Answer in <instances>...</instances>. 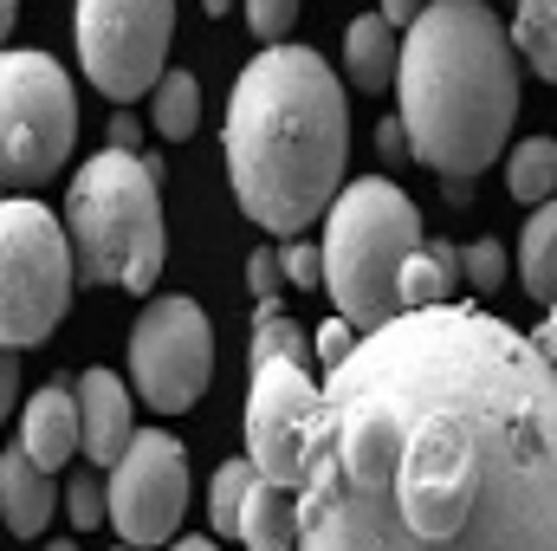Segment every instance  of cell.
<instances>
[{
  "instance_id": "obj_1",
  "label": "cell",
  "mask_w": 557,
  "mask_h": 551,
  "mask_svg": "<svg viewBox=\"0 0 557 551\" xmlns=\"http://www.w3.org/2000/svg\"><path fill=\"white\" fill-rule=\"evenodd\" d=\"M292 551H557V370L480 305H409L324 370Z\"/></svg>"
},
{
  "instance_id": "obj_2",
  "label": "cell",
  "mask_w": 557,
  "mask_h": 551,
  "mask_svg": "<svg viewBox=\"0 0 557 551\" xmlns=\"http://www.w3.org/2000/svg\"><path fill=\"white\" fill-rule=\"evenodd\" d=\"M227 182L267 234H305L331 215L350 162V105L311 46H267L227 105Z\"/></svg>"
},
{
  "instance_id": "obj_3",
  "label": "cell",
  "mask_w": 557,
  "mask_h": 551,
  "mask_svg": "<svg viewBox=\"0 0 557 551\" xmlns=\"http://www.w3.org/2000/svg\"><path fill=\"white\" fill-rule=\"evenodd\" d=\"M403 131L409 156L434 175H480L519 118V59L512 33L486 0H428L403 33Z\"/></svg>"
},
{
  "instance_id": "obj_4",
  "label": "cell",
  "mask_w": 557,
  "mask_h": 551,
  "mask_svg": "<svg viewBox=\"0 0 557 551\" xmlns=\"http://www.w3.org/2000/svg\"><path fill=\"white\" fill-rule=\"evenodd\" d=\"M72 273L85 285H124L149 292L162 273V201H156V162L137 149H98L72 182Z\"/></svg>"
},
{
  "instance_id": "obj_5",
  "label": "cell",
  "mask_w": 557,
  "mask_h": 551,
  "mask_svg": "<svg viewBox=\"0 0 557 551\" xmlns=\"http://www.w3.org/2000/svg\"><path fill=\"white\" fill-rule=\"evenodd\" d=\"M421 247V215L416 201L383 182L363 175L331 201V228H324V285L337 318H350V331H376L383 318L403 311V260Z\"/></svg>"
},
{
  "instance_id": "obj_6",
  "label": "cell",
  "mask_w": 557,
  "mask_h": 551,
  "mask_svg": "<svg viewBox=\"0 0 557 551\" xmlns=\"http://www.w3.org/2000/svg\"><path fill=\"white\" fill-rule=\"evenodd\" d=\"M324 428V383L305 370V338L292 318H260L253 331V390H247V461L260 480H278L298 493L311 448Z\"/></svg>"
},
{
  "instance_id": "obj_7",
  "label": "cell",
  "mask_w": 557,
  "mask_h": 551,
  "mask_svg": "<svg viewBox=\"0 0 557 551\" xmlns=\"http://www.w3.org/2000/svg\"><path fill=\"white\" fill-rule=\"evenodd\" d=\"M72 305V241L52 208L0 195V344L33 351Z\"/></svg>"
},
{
  "instance_id": "obj_8",
  "label": "cell",
  "mask_w": 557,
  "mask_h": 551,
  "mask_svg": "<svg viewBox=\"0 0 557 551\" xmlns=\"http://www.w3.org/2000/svg\"><path fill=\"white\" fill-rule=\"evenodd\" d=\"M78 137V98L59 59L0 52V188H39L65 169Z\"/></svg>"
},
{
  "instance_id": "obj_9",
  "label": "cell",
  "mask_w": 557,
  "mask_h": 551,
  "mask_svg": "<svg viewBox=\"0 0 557 551\" xmlns=\"http://www.w3.org/2000/svg\"><path fill=\"white\" fill-rule=\"evenodd\" d=\"M169 33H175V0H78L85 78L117 105L156 91L162 59H169Z\"/></svg>"
},
{
  "instance_id": "obj_10",
  "label": "cell",
  "mask_w": 557,
  "mask_h": 551,
  "mask_svg": "<svg viewBox=\"0 0 557 551\" xmlns=\"http://www.w3.org/2000/svg\"><path fill=\"white\" fill-rule=\"evenodd\" d=\"M214 377V331L208 311L195 298H156L143 305L137 331H131V383H137L143 409L156 415H182L201 403Z\"/></svg>"
},
{
  "instance_id": "obj_11",
  "label": "cell",
  "mask_w": 557,
  "mask_h": 551,
  "mask_svg": "<svg viewBox=\"0 0 557 551\" xmlns=\"http://www.w3.org/2000/svg\"><path fill=\"white\" fill-rule=\"evenodd\" d=\"M104 500H111V526H117L124 546H137V551L169 546L175 519L188 513V454H182V441L162 434V428L131 434V448L111 467Z\"/></svg>"
},
{
  "instance_id": "obj_12",
  "label": "cell",
  "mask_w": 557,
  "mask_h": 551,
  "mask_svg": "<svg viewBox=\"0 0 557 551\" xmlns=\"http://www.w3.org/2000/svg\"><path fill=\"white\" fill-rule=\"evenodd\" d=\"M131 390H124V377H111V370H85L78 377V448H85V461H98V467H117V454L131 448Z\"/></svg>"
},
{
  "instance_id": "obj_13",
  "label": "cell",
  "mask_w": 557,
  "mask_h": 551,
  "mask_svg": "<svg viewBox=\"0 0 557 551\" xmlns=\"http://www.w3.org/2000/svg\"><path fill=\"white\" fill-rule=\"evenodd\" d=\"M52 506H59L52 474L26 448H7L0 454V519H7V532L13 539H39L52 526Z\"/></svg>"
},
{
  "instance_id": "obj_14",
  "label": "cell",
  "mask_w": 557,
  "mask_h": 551,
  "mask_svg": "<svg viewBox=\"0 0 557 551\" xmlns=\"http://www.w3.org/2000/svg\"><path fill=\"white\" fill-rule=\"evenodd\" d=\"M20 448L46 467V474H59L72 454H78V390H65V383H46L26 415H20Z\"/></svg>"
},
{
  "instance_id": "obj_15",
  "label": "cell",
  "mask_w": 557,
  "mask_h": 551,
  "mask_svg": "<svg viewBox=\"0 0 557 551\" xmlns=\"http://www.w3.org/2000/svg\"><path fill=\"white\" fill-rule=\"evenodd\" d=\"M396 65H403V26H389L383 13L350 20V33H344V72H350V85L357 91H383V85H396Z\"/></svg>"
},
{
  "instance_id": "obj_16",
  "label": "cell",
  "mask_w": 557,
  "mask_h": 551,
  "mask_svg": "<svg viewBox=\"0 0 557 551\" xmlns=\"http://www.w3.org/2000/svg\"><path fill=\"white\" fill-rule=\"evenodd\" d=\"M460 285V247L454 241H421L403 260V311L409 305H447Z\"/></svg>"
},
{
  "instance_id": "obj_17",
  "label": "cell",
  "mask_w": 557,
  "mask_h": 551,
  "mask_svg": "<svg viewBox=\"0 0 557 551\" xmlns=\"http://www.w3.org/2000/svg\"><path fill=\"white\" fill-rule=\"evenodd\" d=\"M519 279H525L532 298H545V305L557 298V195L539 201V215L519 234Z\"/></svg>"
},
{
  "instance_id": "obj_18",
  "label": "cell",
  "mask_w": 557,
  "mask_h": 551,
  "mask_svg": "<svg viewBox=\"0 0 557 551\" xmlns=\"http://www.w3.org/2000/svg\"><path fill=\"white\" fill-rule=\"evenodd\" d=\"M240 546L247 551H292V487L260 480L247 513H240Z\"/></svg>"
},
{
  "instance_id": "obj_19",
  "label": "cell",
  "mask_w": 557,
  "mask_h": 551,
  "mask_svg": "<svg viewBox=\"0 0 557 551\" xmlns=\"http://www.w3.org/2000/svg\"><path fill=\"white\" fill-rule=\"evenodd\" d=\"M512 52H525V65L557 85V0H519L512 13Z\"/></svg>"
},
{
  "instance_id": "obj_20",
  "label": "cell",
  "mask_w": 557,
  "mask_h": 551,
  "mask_svg": "<svg viewBox=\"0 0 557 551\" xmlns=\"http://www.w3.org/2000/svg\"><path fill=\"white\" fill-rule=\"evenodd\" d=\"M149 118H156V131L169 143L195 137V124H201V85H195V72H162L156 78V98H149Z\"/></svg>"
},
{
  "instance_id": "obj_21",
  "label": "cell",
  "mask_w": 557,
  "mask_h": 551,
  "mask_svg": "<svg viewBox=\"0 0 557 551\" xmlns=\"http://www.w3.org/2000/svg\"><path fill=\"white\" fill-rule=\"evenodd\" d=\"M506 188H512V201H552L557 195V137H525L512 149V162H506Z\"/></svg>"
},
{
  "instance_id": "obj_22",
  "label": "cell",
  "mask_w": 557,
  "mask_h": 551,
  "mask_svg": "<svg viewBox=\"0 0 557 551\" xmlns=\"http://www.w3.org/2000/svg\"><path fill=\"white\" fill-rule=\"evenodd\" d=\"M253 487H260V467H253L247 454H240V461H221V474H214V487H208V519H214V532L240 539V513H247Z\"/></svg>"
},
{
  "instance_id": "obj_23",
  "label": "cell",
  "mask_w": 557,
  "mask_h": 551,
  "mask_svg": "<svg viewBox=\"0 0 557 551\" xmlns=\"http://www.w3.org/2000/svg\"><path fill=\"white\" fill-rule=\"evenodd\" d=\"M460 279H467L480 298H493V292L506 285V247H499V241H473V247H460Z\"/></svg>"
},
{
  "instance_id": "obj_24",
  "label": "cell",
  "mask_w": 557,
  "mask_h": 551,
  "mask_svg": "<svg viewBox=\"0 0 557 551\" xmlns=\"http://www.w3.org/2000/svg\"><path fill=\"white\" fill-rule=\"evenodd\" d=\"M278 279H285V254H278V247H260V254L247 260V285H253V298H260V318L278 311Z\"/></svg>"
},
{
  "instance_id": "obj_25",
  "label": "cell",
  "mask_w": 557,
  "mask_h": 551,
  "mask_svg": "<svg viewBox=\"0 0 557 551\" xmlns=\"http://www.w3.org/2000/svg\"><path fill=\"white\" fill-rule=\"evenodd\" d=\"M65 506H72V526L85 532V526H104L111 519V500H104V487L91 480V474H78L72 487H65Z\"/></svg>"
},
{
  "instance_id": "obj_26",
  "label": "cell",
  "mask_w": 557,
  "mask_h": 551,
  "mask_svg": "<svg viewBox=\"0 0 557 551\" xmlns=\"http://www.w3.org/2000/svg\"><path fill=\"white\" fill-rule=\"evenodd\" d=\"M247 26L273 46V39H285L298 26V0H247Z\"/></svg>"
},
{
  "instance_id": "obj_27",
  "label": "cell",
  "mask_w": 557,
  "mask_h": 551,
  "mask_svg": "<svg viewBox=\"0 0 557 551\" xmlns=\"http://www.w3.org/2000/svg\"><path fill=\"white\" fill-rule=\"evenodd\" d=\"M285 279H292V285H324V247H305V241L292 234V247H285Z\"/></svg>"
},
{
  "instance_id": "obj_28",
  "label": "cell",
  "mask_w": 557,
  "mask_h": 551,
  "mask_svg": "<svg viewBox=\"0 0 557 551\" xmlns=\"http://www.w3.org/2000/svg\"><path fill=\"white\" fill-rule=\"evenodd\" d=\"M350 351H357V331H350V318H337V325H324V331H318V364H324V370H337Z\"/></svg>"
},
{
  "instance_id": "obj_29",
  "label": "cell",
  "mask_w": 557,
  "mask_h": 551,
  "mask_svg": "<svg viewBox=\"0 0 557 551\" xmlns=\"http://www.w3.org/2000/svg\"><path fill=\"white\" fill-rule=\"evenodd\" d=\"M13 390H20V357H13V344H0V421L13 409Z\"/></svg>"
},
{
  "instance_id": "obj_30",
  "label": "cell",
  "mask_w": 557,
  "mask_h": 551,
  "mask_svg": "<svg viewBox=\"0 0 557 551\" xmlns=\"http://www.w3.org/2000/svg\"><path fill=\"white\" fill-rule=\"evenodd\" d=\"M376 143H383V156L403 162V156H409V131H403V118H383V124H376Z\"/></svg>"
},
{
  "instance_id": "obj_31",
  "label": "cell",
  "mask_w": 557,
  "mask_h": 551,
  "mask_svg": "<svg viewBox=\"0 0 557 551\" xmlns=\"http://www.w3.org/2000/svg\"><path fill=\"white\" fill-rule=\"evenodd\" d=\"M137 137H143V124L131 111H117V118H111V149H137Z\"/></svg>"
},
{
  "instance_id": "obj_32",
  "label": "cell",
  "mask_w": 557,
  "mask_h": 551,
  "mask_svg": "<svg viewBox=\"0 0 557 551\" xmlns=\"http://www.w3.org/2000/svg\"><path fill=\"white\" fill-rule=\"evenodd\" d=\"M421 7H428V0H383V20L409 33V26H416V13H421Z\"/></svg>"
},
{
  "instance_id": "obj_33",
  "label": "cell",
  "mask_w": 557,
  "mask_h": 551,
  "mask_svg": "<svg viewBox=\"0 0 557 551\" xmlns=\"http://www.w3.org/2000/svg\"><path fill=\"white\" fill-rule=\"evenodd\" d=\"M532 344H539V357H545V364L557 370V298H552V318L539 325V338H532Z\"/></svg>"
},
{
  "instance_id": "obj_34",
  "label": "cell",
  "mask_w": 557,
  "mask_h": 551,
  "mask_svg": "<svg viewBox=\"0 0 557 551\" xmlns=\"http://www.w3.org/2000/svg\"><path fill=\"white\" fill-rule=\"evenodd\" d=\"M13 13H20V0H0V39L13 33Z\"/></svg>"
},
{
  "instance_id": "obj_35",
  "label": "cell",
  "mask_w": 557,
  "mask_h": 551,
  "mask_svg": "<svg viewBox=\"0 0 557 551\" xmlns=\"http://www.w3.org/2000/svg\"><path fill=\"white\" fill-rule=\"evenodd\" d=\"M175 551H221L214 539H175Z\"/></svg>"
},
{
  "instance_id": "obj_36",
  "label": "cell",
  "mask_w": 557,
  "mask_h": 551,
  "mask_svg": "<svg viewBox=\"0 0 557 551\" xmlns=\"http://www.w3.org/2000/svg\"><path fill=\"white\" fill-rule=\"evenodd\" d=\"M201 7H208V13H214V20H221V13H227V0H201Z\"/></svg>"
},
{
  "instance_id": "obj_37",
  "label": "cell",
  "mask_w": 557,
  "mask_h": 551,
  "mask_svg": "<svg viewBox=\"0 0 557 551\" xmlns=\"http://www.w3.org/2000/svg\"><path fill=\"white\" fill-rule=\"evenodd\" d=\"M46 551H78V546H72V539H59V546H46Z\"/></svg>"
},
{
  "instance_id": "obj_38",
  "label": "cell",
  "mask_w": 557,
  "mask_h": 551,
  "mask_svg": "<svg viewBox=\"0 0 557 551\" xmlns=\"http://www.w3.org/2000/svg\"><path fill=\"white\" fill-rule=\"evenodd\" d=\"M117 551H137V546H117Z\"/></svg>"
}]
</instances>
